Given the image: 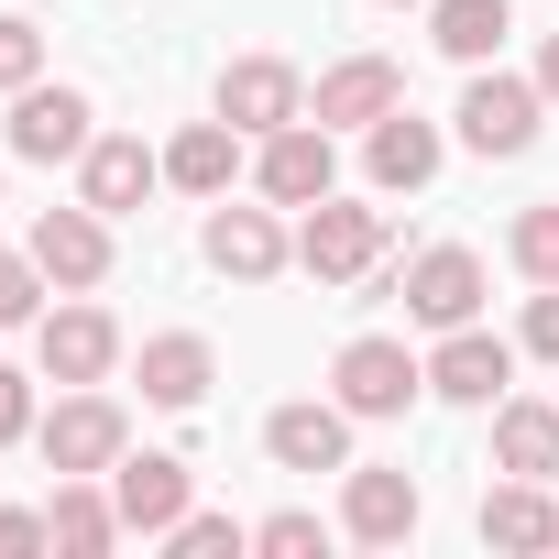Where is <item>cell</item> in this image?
I'll use <instances>...</instances> for the list:
<instances>
[{"mask_svg": "<svg viewBox=\"0 0 559 559\" xmlns=\"http://www.w3.org/2000/svg\"><path fill=\"white\" fill-rule=\"evenodd\" d=\"M384 209H362V198H308V219H297V263L319 274V286H373V274H384Z\"/></svg>", "mask_w": 559, "mask_h": 559, "instance_id": "cell-1", "label": "cell"}, {"mask_svg": "<svg viewBox=\"0 0 559 559\" xmlns=\"http://www.w3.org/2000/svg\"><path fill=\"white\" fill-rule=\"evenodd\" d=\"M537 121H548V88L537 78H504V67H472V88H461V143L493 165V154H526L537 143Z\"/></svg>", "mask_w": 559, "mask_h": 559, "instance_id": "cell-2", "label": "cell"}, {"mask_svg": "<svg viewBox=\"0 0 559 559\" xmlns=\"http://www.w3.org/2000/svg\"><path fill=\"white\" fill-rule=\"evenodd\" d=\"M99 143V110H88V88H67V78H34V88H12V154L23 165H78Z\"/></svg>", "mask_w": 559, "mask_h": 559, "instance_id": "cell-3", "label": "cell"}, {"mask_svg": "<svg viewBox=\"0 0 559 559\" xmlns=\"http://www.w3.org/2000/svg\"><path fill=\"white\" fill-rule=\"evenodd\" d=\"M330 384H341V406H352V417H406V406L428 395V362H417L406 341H384V330H362V341H341V362H330Z\"/></svg>", "mask_w": 559, "mask_h": 559, "instance_id": "cell-4", "label": "cell"}, {"mask_svg": "<svg viewBox=\"0 0 559 559\" xmlns=\"http://www.w3.org/2000/svg\"><path fill=\"white\" fill-rule=\"evenodd\" d=\"M34 439H45V472H110V461L132 450V417H121L99 384H67L56 417H34Z\"/></svg>", "mask_w": 559, "mask_h": 559, "instance_id": "cell-5", "label": "cell"}, {"mask_svg": "<svg viewBox=\"0 0 559 559\" xmlns=\"http://www.w3.org/2000/svg\"><path fill=\"white\" fill-rule=\"evenodd\" d=\"M219 121H230L241 143L286 132V121H308V78H297L286 56H230V67H219Z\"/></svg>", "mask_w": 559, "mask_h": 559, "instance_id": "cell-6", "label": "cell"}, {"mask_svg": "<svg viewBox=\"0 0 559 559\" xmlns=\"http://www.w3.org/2000/svg\"><path fill=\"white\" fill-rule=\"evenodd\" d=\"M198 252H209V274H230V286H274V274L297 263V230L274 209H209Z\"/></svg>", "mask_w": 559, "mask_h": 559, "instance_id": "cell-7", "label": "cell"}, {"mask_svg": "<svg viewBox=\"0 0 559 559\" xmlns=\"http://www.w3.org/2000/svg\"><path fill=\"white\" fill-rule=\"evenodd\" d=\"M504 384H515V341H493L483 319L439 330V352H428V395L439 406H504Z\"/></svg>", "mask_w": 559, "mask_h": 559, "instance_id": "cell-8", "label": "cell"}, {"mask_svg": "<svg viewBox=\"0 0 559 559\" xmlns=\"http://www.w3.org/2000/svg\"><path fill=\"white\" fill-rule=\"evenodd\" d=\"M252 187H263L274 209H308V198H330V187H341L330 121H286V132H263V154H252Z\"/></svg>", "mask_w": 559, "mask_h": 559, "instance_id": "cell-9", "label": "cell"}, {"mask_svg": "<svg viewBox=\"0 0 559 559\" xmlns=\"http://www.w3.org/2000/svg\"><path fill=\"white\" fill-rule=\"evenodd\" d=\"M406 319H417V330H472V319H483V252L428 241V252L406 263Z\"/></svg>", "mask_w": 559, "mask_h": 559, "instance_id": "cell-10", "label": "cell"}, {"mask_svg": "<svg viewBox=\"0 0 559 559\" xmlns=\"http://www.w3.org/2000/svg\"><path fill=\"white\" fill-rule=\"evenodd\" d=\"M23 252L45 263V286H67V297H88V286H99V274H110V219H99L88 198H78V209H45Z\"/></svg>", "mask_w": 559, "mask_h": 559, "instance_id": "cell-11", "label": "cell"}, {"mask_svg": "<svg viewBox=\"0 0 559 559\" xmlns=\"http://www.w3.org/2000/svg\"><path fill=\"white\" fill-rule=\"evenodd\" d=\"M384 110H406V67L395 56H341L319 78V99H308V121H330V132H373Z\"/></svg>", "mask_w": 559, "mask_h": 559, "instance_id": "cell-12", "label": "cell"}, {"mask_svg": "<svg viewBox=\"0 0 559 559\" xmlns=\"http://www.w3.org/2000/svg\"><path fill=\"white\" fill-rule=\"evenodd\" d=\"M154 187H165V154H143V132H99V143L78 154V198H88L99 219H132Z\"/></svg>", "mask_w": 559, "mask_h": 559, "instance_id": "cell-13", "label": "cell"}, {"mask_svg": "<svg viewBox=\"0 0 559 559\" xmlns=\"http://www.w3.org/2000/svg\"><path fill=\"white\" fill-rule=\"evenodd\" d=\"M263 450L286 461V472H352V406H341V395H330V406H319V395L274 406V417H263Z\"/></svg>", "mask_w": 559, "mask_h": 559, "instance_id": "cell-14", "label": "cell"}, {"mask_svg": "<svg viewBox=\"0 0 559 559\" xmlns=\"http://www.w3.org/2000/svg\"><path fill=\"white\" fill-rule=\"evenodd\" d=\"M110 362H121V319L110 308H45V384H110Z\"/></svg>", "mask_w": 559, "mask_h": 559, "instance_id": "cell-15", "label": "cell"}, {"mask_svg": "<svg viewBox=\"0 0 559 559\" xmlns=\"http://www.w3.org/2000/svg\"><path fill=\"white\" fill-rule=\"evenodd\" d=\"M417 515H428V493H417L406 472H341V537H362V548H406Z\"/></svg>", "mask_w": 559, "mask_h": 559, "instance_id": "cell-16", "label": "cell"}, {"mask_svg": "<svg viewBox=\"0 0 559 559\" xmlns=\"http://www.w3.org/2000/svg\"><path fill=\"white\" fill-rule=\"evenodd\" d=\"M45 526H56V548L67 559H110L132 526H121V493H110V472H56V504H45Z\"/></svg>", "mask_w": 559, "mask_h": 559, "instance_id": "cell-17", "label": "cell"}, {"mask_svg": "<svg viewBox=\"0 0 559 559\" xmlns=\"http://www.w3.org/2000/svg\"><path fill=\"white\" fill-rule=\"evenodd\" d=\"M439 154H450V143H439V121H417V110H384V121L362 132V176H373L384 198H417V187L439 176Z\"/></svg>", "mask_w": 559, "mask_h": 559, "instance_id": "cell-18", "label": "cell"}, {"mask_svg": "<svg viewBox=\"0 0 559 559\" xmlns=\"http://www.w3.org/2000/svg\"><path fill=\"white\" fill-rule=\"evenodd\" d=\"M110 493H121V526H132V537H165V526L187 515V461H176V450H121V461H110Z\"/></svg>", "mask_w": 559, "mask_h": 559, "instance_id": "cell-19", "label": "cell"}, {"mask_svg": "<svg viewBox=\"0 0 559 559\" xmlns=\"http://www.w3.org/2000/svg\"><path fill=\"white\" fill-rule=\"evenodd\" d=\"M209 384H219V352H209L198 330H154V341H143V395H154V406H176V417H187Z\"/></svg>", "mask_w": 559, "mask_h": 559, "instance_id": "cell-20", "label": "cell"}, {"mask_svg": "<svg viewBox=\"0 0 559 559\" xmlns=\"http://www.w3.org/2000/svg\"><path fill=\"white\" fill-rule=\"evenodd\" d=\"M493 472L559 483V406H537V395H504V406H493Z\"/></svg>", "mask_w": 559, "mask_h": 559, "instance_id": "cell-21", "label": "cell"}, {"mask_svg": "<svg viewBox=\"0 0 559 559\" xmlns=\"http://www.w3.org/2000/svg\"><path fill=\"white\" fill-rule=\"evenodd\" d=\"M504 34H515V0H428V45L450 67H493Z\"/></svg>", "mask_w": 559, "mask_h": 559, "instance_id": "cell-22", "label": "cell"}, {"mask_svg": "<svg viewBox=\"0 0 559 559\" xmlns=\"http://www.w3.org/2000/svg\"><path fill=\"white\" fill-rule=\"evenodd\" d=\"M230 176H241V132H230V121H187V132L165 143V187H187V198H230Z\"/></svg>", "mask_w": 559, "mask_h": 559, "instance_id": "cell-23", "label": "cell"}, {"mask_svg": "<svg viewBox=\"0 0 559 559\" xmlns=\"http://www.w3.org/2000/svg\"><path fill=\"white\" fill-rule=\"evenodd\" d=\"M483 548H559V504H548V483L504 472V483L483 493Z\"/></svg>", "mask_w": 559, "mask_h": 559, "instance_id": "cell-24", "label": "cell"}, {"mask_svg": "<svg viewBox=\"0 0 559 559\" xmlns=\"http://www.w3.org/2000/svg\"><path fill=\"white\" fill-rule=\"evenodd\" d=\"M504 252H515V274H526V286H559V198H548V209H515Z\"/></svg>", "mask_w": 559, "mask_h": 559, "instance_id": "cell-25", "label": "cell"}, {"mask_svg": "<svg viewBox=\"0 0 559 559\" xmlns=\"http://www.w3.org/2000/svg\"><path fill=\"white\" fill-rule=\"evenodd\" d=\"M45 263L34 252H0V330H45Z\"/></svg>", "mask_w": 559, "mask_h": 559, "instance_id": "cell-26", "label": "cell"}, {"mask_svg": "<svg viewBox=\"0 0 559 559\" xmlns=\"http://www.w3.org/2000/svg\"><path fill=\"white\" fill-rule=\"evenodd\" d=\"M165 548H176V559H219V548L241 559V548H252V526H241V515H198V504H187V515L165 526Z\"/></svg>", "mask_w": 559, "mask_h": 559, "instance_id": "cell-27", "label": "cell"}, {"mask_svg": "<svg viewBox=\"0 0 559 559\" xmlns=\"http://www.w3.org/2000/svg\"><path fill=\"white\" fill-rule=\"evenodd\" d=\"M34 78H45V23L0 12V99H12V88H34Z\"/></svg>", "mask_w": 559, "mask_h": 559, "instance_id": "cell-28", "label": "cell"}, {"mask_svg": "<svg viewBox=\"0 0 559 559\" xmlns=\"http://www.w3.org/2000/svg\"><path fill=\"white\" fill-rule=\"evenodd\" d=\"M252 548H263V559H319V548H330V526H319L308 504H286V515H263V526H252Z\"/></svg>", "mask_w": 559, "mask_h": 559, "instance_id": "cell-29", "label": "cell"}, {"mask_svg": "<svg viewBox=\"0 0 559 559\" xmlns=\"http://www.w3.org/2000/svg\"><path fill=\"white\" fill-rule=\"evenodd\" d=\"M515 352L559 362V286H537V297H526V330H515Z\"/></svg>", "mask_w": 559, "mask_h": 559, "instance_id": "cell-30", "label": "cell"}, {"mask_svg": "<svg viewBox=\"0 0 559 559\" xmlns=\"http://www.w3.org/2000/svg\"><path fill=\"white\" fill-rule=\"evenodd\" d=\"M12 439H34V373L0 362V450H12Z\"/></svg>", "mask_w": 559, "mask_h": 559, "instance_id": "cell-31", "label": "cell"}, {"mask_svg": "<svg viewBox=\"0 0 559 559\" xmlns=\"http://www.w3.org/2000/svg\"><path fill=\"white\" fill-rule=\"evenodd\" d=\"M23 548H56V526L23 515V504H0V559H23Z\"/></svg>", "mask_w": 559, "mask_h": 559, "instance_id": "cell-32", "label": "cell"}, {"mask_svg": "<svg viewBox=\"0 0 559 559\" xmlns=\"http://www.w3.org/2000/svg\"><path fill=\"white\" fill-rule=\"evenodd\" d=\"M537 88H548V99H559V34H548V45H537Z\"/></svg>", "mask_w": 559, "mask_h": 559, "instance_id": "cell-33", "label": "cell"}]
</instances>
